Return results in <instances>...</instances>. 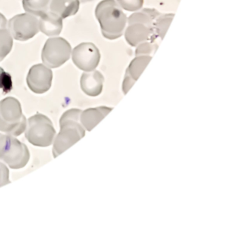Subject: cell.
Returning <instances> with one entry per match:
<instances>
[{"mask_svg": "<svg viewBox=\"0 0 252 233\" xmlns=\"http://www.w3.org/2000/svg\"><path fill=\"white\" fill-rule=\"evenodd\" d=\"M8 31L17 40H29L39 32V20L32 14H19L8 22Z\"/></svg>", "mask_w": 252, "mask_h": 233, "instance_id": "obj_8", "label": "cell"}, {"mask_svg": "<svg viewBox=\"0 0 252 233\" xmlns=\"http://www.w3.org/2000/svg\"><path fill=\"white\" fill-rule=\"evenodd\" d=\"M26 130L28 141L37 147L51 145L56 135V131L51 119L40 113H37L29 119Z\"/></svg>", "mask_w": 252, "mask_h": 233, "instance_id": "obj_6", "label": "cell"}, {"mask_svg": "<svg viewBox=\"0 0 252 233\" xmlns=\"http://www.w3.org/2000/svg\"><path fill=\"white\" fill-rule=\"evenodd\" d=\"M104 76L98 70L86 72L81 77V88L90 97H98L101 94L104 84Z\"/></svg>", "mask_w": 252, "mask_h": 233, "instance_id": "obj_12", "label": "cell"}, {"mask_svg": "<svg viewBox=\"0 0 252 233\" xmlns=\"http://www.w3.org/2000/svg\"><path fill=\"white\" fill-rule=\"evenodd\" d=\"M81 113V110L70 109L62 116L60 122L61 130L53 147L54 157L62 154L85 136V131L80 122Z\"/></svg>", "mask_w": 252, "mask_h": 233, "instance_id": "obj_3", "label": "cell"}, {"mask_svg": "<svg viewBox=\"0 0 252 233\" xmlns=\"http://www.w3.org/2000/svg\"><path fill=\"white\" fill-rule=\"evenodd\" d=\"M101 54L94 44L81 43L72 51L73 63L84 71H92L99 64Z\"/></svg>", "mask_w": 252, "mask_h": 233, "instance_id": "obj_9", "label": "cell"}, {"mask_svg": "<svg viewBox=\"0 0 252 233\" xmlns=\"http://www.w3.org/2000/svg\"><path fill=\"white\" fill-rule=\"evenodd\" d=\"M151 60V56H136V57L131 62L129 67L126 69L122 86L125 94L129 91L132 85L138 80Z\"/></svg>", "mask_w": 252, "mask_h": 233, "instance_id": "obj_11", "label": "cell"}, {"mask_svg": "<svg viewBox=\"0 0 252 233\" xmlns=\"http://www.w3.org/2000/svg\"><path fill=\"white\" fill-rule=\"evenodd\" d=\"M79 0H51L50 11L61 17L67 18L79 11Z\"/></svg>", "mask_w": 252, "mask_h": 233, "instance_id": "obj_15", "label": "cell"}, {"mask_svg": "<svg viewBox=\"0 0 252 233\" xmlns=\"http://www.w3.org/2000/svg\"><path fill=\"white\" fill-rule=\"evenodd\" d=\"M123 9L128 11H136L141 10L144 5V0H116Z\"/></svg>", "mask_w": 252, "mask_h": 233, "instance_id": "obj_20", "label": "cell"}, {"mask_svg": "<svg viewBox=\"0 0 252 233\" xmlns=\"http://www.w3.org/2000/svg\"><path fill=\"white\" fill-rule=\"evenodd\" d=\"M7 26V20L5 17L0 13V29H5Z\"/></svg>", "mask_w": 252, "mask_h": 233, "instance_id": "obj_23", "label": "cell"}, {"mask_svg": "<svg viewBox=\"0 0 252 233\" xmlns=\"http://www.w3.org/2000/svg\"><path fill=\"white\" fill-rule=\"evenodd\" d=\"M12 47L13 38L9 31L6 29H0V62L11 52Z\"/></svg>", "mask_w": 252, "mask_h": 233, "instance_id": "obj_18", "label": "cell"}, {"mask_svg": "<svg viewBox=\"0 0 252 233\" xmlns=\"http://www.w3.org/2000/svg\"><path fill=\"white\" fill-rule=\"evenodd\" d=\"M158 45L154 41H147L139 44L135 51L136 56H151L156 52Z\"/></svg>", "mask_w": 252, "mask_h": 233, "instance_id": "obj_19", "label": "cell"}, {"mask_svg": "<svg viewBox=\"0 0 252 233\" xmlns=\"http://www.w3.org/2000/svg\"><path fill=\"white\" fill-rule=\"evenodd\" d=\"M71 46L61 37L51 38L45 42L42 52L44 64L51 68H57L70 59Z\"/></svg>", "mask_w": 252, "mask_h": 233, "instance_id": "obj_7", "label": "cell"}, {"mask_svg": "<svg viewBox=\"0 0 252 233\" xmlns=\"http://www.w3.org/2000/svg\"><path fill=\"white\" fill-rule=\"evenodd\" d=\"M39 30L47 36H57L63 30V19L51 11L40 17Z\"/></svg>", "mask_w": 252, "mask_h": 233, "instance_id": "obj_14", "label": "cell"}, {"mask_svg": "<svg viewBox=\"0 0 252 233\" xmlns=\"http://www.w3.org/2000/svg\"><path fill=\"white\" fill-rule=\"evenodd\" d=\"M52 79V70L44 65L38 64L33 66L29 70L27 83L33 93L41 94L51 88Z\"/></svg>", "mask_w": 252, "mask_h": 233, "instance_id": "obj_10", "label": "cell"}, {"mask_svg": "<svg viewBox=\"0 0 252 233\" xmlns=\"http://www.w3.org/2000/svg\"><path fill=\"white\" fill-rule=\"evenodd\" d=\"M9 183V170L4 164L0 162V187Z\"/></svg>", "mask_w": 252, "mask_h": 233, "instance_id": "obj_22", "label": "cell"}, {"mask_svg": "<svg viewBox=\"0 0 252 233\" xmlns=\"http://www.w3.org/2000/svg\"><path fill=\"white\" fill-rule=\"evenodd\" d=\"M11 76L8 73H5L2 67H0V88L8 92L11 90Z\"/></svg>", "mask_w": 252, "mask_h": 233, "instance_id": "obj_21", "label": "cell"}, {"mask_svg": "<svg viewBox=\"0 0 252 233\" xmlns=\"http://www.w3.org/2000/svg\"><path fill=\"white\" fill-rule=\"evenodd\" d=\"M27 121L17 99L8 97L0 101V131L19 136L26 131Z\"/></svg>", "mask_w": 252, "mask_h": 233, "instance_id": "obj_4", "label": "cell"}, {"mask_svg": "<svg viewBox=\"0 0 252 233\" xmlns=\"http://www.w3.org/2000/svg\"><path fill=\"white\" fill-rule=\"evenodd\" d=\"M113 108L111 107H98L95 108H89L82 111L80 116V122L82 126L87 130L91 131L94 129Z\"/></svg>", "mask_w": 252, "mask_h": 233, "instance_id": "obj_13", "label": "cell"}, {"mask_svg": "<svg viewBox=\"0 0 252 233\" xmlns=\"http://www.w3.org/2000/svg\"><path fill=\"white\" fill-rule=\"evenodd\" d=\"M51 0H23V8L26 12L35 17H42L49 9Z\"/></svg>", "mask_w": 252, "mask_h": 233, "instance_id": "obj_16", "label": "cell"}, {"mask_svg": "<svg viewBox=\"0 0 252 233\" xmlns=\"http://www.w3.org/2000/svg\"><path fill=\"white\" fill-rule=\"evenodd\" d=\"M173 14H160L156 18L154 23V30L156 36L163 39L169 25L173 19Z\"/></svg>", "mask_w": 252, "mask_h": 233, "instance_id": "obj_17", "label": "cell"}, {"mask_svg": "<svg viewBox=\"0 0 252 233\" xmlns=\"http://www.w3.org/2000/svg\"><path fill=\"white\" fill-rule=\"evenodd\" d=\"M160 13L154 8H144L134 13L128 18V27L125 32V39L130 46H138L147 41L157 39L154 23Z\"/></svg>", "mask_w": 252, "mask_h": 233, "instance_id": "obj_2", "label": "cell"}, {"mask_svg": "<svg viewBox=\"0 0 252 233\" xmlns=\"http://www.w3.org/2000/svg\"><path fill=\"white\" fill-rule=\"evenodd\" d=\"M30 159V153L26 144L12 135L0 133V161L12 169L24 167Z\"/></svg>", "mask_w": 252, "mask_h": 233, "instance_id": "obj_5", "label": "cell"}, {"mask_svg": "<svg viewBox=\"0 0 252 233\" xmlns=\"http://www.w3.org/2000/svg\"><path fill=\"white\" fill-rule=\"evenodd\" d=\"M95 17L106 39L114 40L122 36L127 18L122 7L115 0H102L100 2L95 8Z\"/></svg>", "mask_w": 252, "mask_h": 233, "instance_id": "obj_1", "label": "cell"}]
</instances>
